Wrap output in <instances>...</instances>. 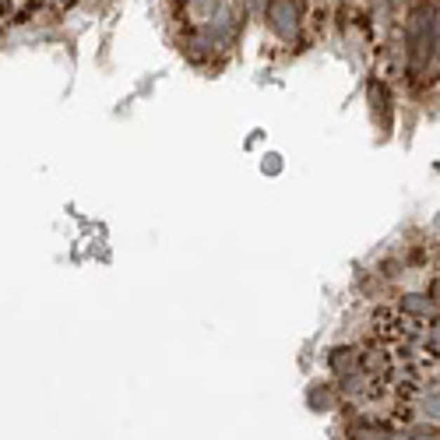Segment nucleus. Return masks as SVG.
Wrapping results in <instances>:
<instances>
[{
	"mask_svg": "<svg viewBox=\"0 0 440 440\" xmlns=\"http://www.w3.org/2000/svg\"><path fill=\"white\" fill-rule=\"evenodd\" d=\"M436 53V8H419L412 18V71H422Z\"/></svg>",
	"mask_w": 440,
	"mask_h": 440,
	"instance_id": "nucleus-1",
	"label": "nucleus"
},
{
	"mask_svg": "<svg viewBox=\"0 0 440 440\" xmlns=\"http://www.w3.org/2000/svg\"><path fill=\"white\" fill-rule=\"evenodd\" d=\"M268 22L282 39H293V32L300 29V8L296 0H268Z\"/></svg>",
	"mask_w": 440,
	"mask_h": 440,
	"instance_id": "nucleus-2",
	"label": "nucleus"
}]
</instances>
